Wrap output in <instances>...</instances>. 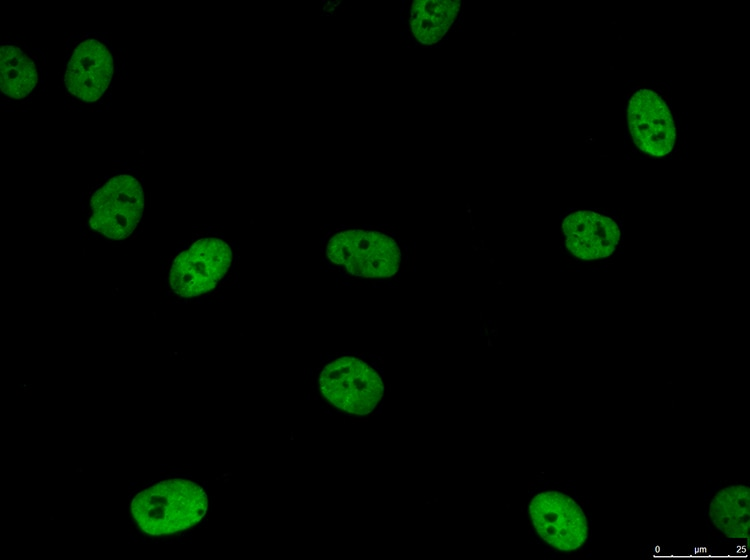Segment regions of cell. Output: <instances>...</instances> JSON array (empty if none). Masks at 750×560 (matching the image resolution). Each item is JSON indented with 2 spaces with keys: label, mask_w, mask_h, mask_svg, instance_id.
Listing matches in <instances>:
<instances>
[{
  "label": "cell",
  "mask_w": 750,
  "mask_h": 560,
  "mask_svg": "<svg viewBox=\"0 0 750 560\" xmlns=\"http://www.w3.org/2000/svg\"><path fill=\"white\" fill-rule=\"evenodd\" d=\"M207 505L200 486L170 479L140 492L132 501L131 510L146 533L162 535L193 526L205 515Z\"/></svg>",
  "instance_id": "cell-1"
},
{
  "label": "cell",
  "mask_w": 750,
  "mask_h": 560,
  "mask_svg": "<svg viewBox=\"0 0 750 560\" xmlns=\"http://www.w3.org/2000/svg\"><path fill=\"white\" fill-rule=\"evenodd\" d=\"M330 263L348 273L368 277H389L396 273L401 253L396 242L377 231L351 229L332 236L325 248Z\"/></svg>",
  "instance_id": "cell-2"
},
{
  "label": "cell",
  "mask_w": 750,
  "mask_h": 560,
  "mask_svg": "<svg viewBox=\"0 0 750 560\" xmlns=\"http://www.w3.org/2000/svg\"><path fill=\"white\" fill-rule=\"evenodd\" d=\"M116 73V57L101 36L88 34L69 50L63 82L69 96L81 104H96L107 94Z\"/></svg>",
  "instance_id": "cell-3"
},
{
  "label": "cell",
  "mask_w": 750,
  "mask_h": 560,
  "mask_svg": "<svg viewBox=\"0 0 750 560\" xmlns=\"http://www.w3.org/2000/svg\"><path fill=\"white\" fill-rule=\"evenodd\" d=\"M144 206L139 180L128 173L108 179L92 195L90 226L110 239H123L137 227Z\"/></svg>",
  "instance_id": "cell-4"
},
{
  "label": "cell",
  "mask_w": 750,
  "mask_h": 560,
  "mask_svg": "<svg viewBox=\"0 0 750 560\" xmlns=\"http://www.w3.org/2000/svg\"><path fill=\"white\" fill-rule=\"evenodd\" d=\"M319 385L332 404L357 415L371 412L384 390L377 372L355 357H342L327 364L319 377Z\"/></svg>",
  "instance_id": "cell-5"
},
{
  "label": "cell",
  "mask_w": 750,
  "mask_h": 560,
  "mask_svg": "<svg viewBox=\"0 0 750 560\" xmlns=\"http://www.w3.org/2000/svg\"><path fill=\"white\" fill-rule=\"evenodd\" d=\"M537 533L562 551L581 548L590 537V524L580 504L559 491L538 493L529 506Z\"/></svg>",
  "instance_id": "cell-6"
},
{
  "label": "cell",
  "mask_w": 750,
  "mask_h": 560,
  "mask_svg": "<svg viewBox=\"0 0 750 560\" xmlns=\"http://www.w3.org/2000/svg\"><path fill=\"white\" fill-rule=\"evenodd\" d=\"M233 260L225 241L208 237L181 252L170 270V285L181 297H194L213 289L229 270Z\"/></svg>",
  "instance_id": "cell-7"
},
{
  "label": "cell",
  "mask_w": 750,
  "mask_h": 560,
  "mask_svg": "<svg viewBox=\"0 0 750 560\" xmlns=\"http://www.w3.org/2000/svg\"><path fill=\"white\" fill-rule=\"evenodd\" d=\"M627 122L634 144L653 156L673 150L676 120L664 95L650 87L633 91L627 105Z\"/></svg>",
  "instance_id": "cell-8"
},
{
  "label": "cell",
  "mask_w": 750,
  "mask_h": 560,
  "mask_svg": "<svg viewBox=\"0 0 750 560\" xmlns=\"http://www.w3.org/2000/svg\"><path fill=\"white\" fill-rule=\"evenodd\" d=\"M563 232L568 250L584 260L609 256L620 238L616 222L593 211L569 214L563 221Z\"/></svg>",
  "instance_id": "cell-9"
},
{
  "label": "cell",
  "mask_w": 750,
  "mask_h": 560,
  "mask_svg": "<svg viewBox=\"0 0 750 560\" xmlns=\"http://www.w3.org/2000/svg\"><path fill=\"white\" fill-rule=\"evenodd\" d=\"M706 518L713 533L736 542L737 548L744 545V540L748 542V485L729 483L712 491L706 503Z\"/></svg>",
  "instance_id": "cell-10"
},
{
  "label": "cell",
  "mask_w": 750,
  "mask_h": 560,
  "mask_svg": "<svg viewBox=\"0 0 750 560\" xmlns=\"http://www.w3.org/2000/svg\"><path fill=\"white\" fill-rule=\"evenodd\" d=\"M42 72L38 59L23 43L1 44V91L12 102L30 99L38 90Z\"/></svg>",
  "instance_id": "cell-11"
},
{
  "label": "cell",
  "mask_w": 750,
  "mask_h": 560,
  "mask_svg": "<svg viewBox=\"0 0 750 560\" xmlns=\"http://www.w3.org/2000/svg\"><path fill=\"white\" fill-rule=\"evenodd\" d=\"M460 1L426 0L411 5L410 25L415 38L423 44L438 42L455 21Z\"/></svg>",
  "instance_id": "cell-12"
}]
</instances>
